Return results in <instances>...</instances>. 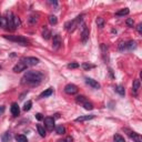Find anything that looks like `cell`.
<instances>
[{
	"mask_svg": "<svg viewBox=\"0 0 142 142\" xmlns=\"http://www.w3.org/2000/svg\"><path fill=\"white\" fill-rule=\"evenodd\" d=\"M43 73L41 71H27L23 77L21 78V84L22 85H28V87H36L39 85L43 80Z\"/></svg>",
	"mask_w": 142,
	"mask_h": 142,
	"instance_id": "cell-1",
	"label": "cell"
},
{
	"mask_svg": "<svg viewBox=\"0 0 142 142\" xmlns=\"http://www.w3.org/2000/svg\"><path fill=\"white\" fill-rule=\"evenodd\" d=\"M3 38L9 41H13V42L22 44V46H28L29 44V40L22 36H3Z\"/></svg>",
	"mask_w": 142,
	"mask_h": 142,
	"instance_id": "cell-2",
	"label": "cell"
},
{
	"mask_svg": "<svg viewBox=\"0 0 142 142\" xmlns=\"http://www.w3.org/2000/svg\"><path fill=\"white\" fill-rule=\"evenodd\" d=\"M82 18H83V16H79V17H77L74 20H72V21H68V22H66V25H65V27H66V29L68 30L69 32H72V31H74V29H76L78 26L80 25V22L82 21Z\"/></svg>",
	"mask_w": 142,
	"mask_h": 142,
	"instance_id": "cell-3",
	"label": "cell"
},
{
	"mask_svg": "<svg viewBox=\"0 0 142 142\" xmlns=\"http://www.w3.org/2000/svg\"><path fill=\"white\" fill-rule=\"evenodd\" d=\"M13 13L11 11H7L6 12V22H7V29L8 30H11V31H14L16 30V27L13 25Z\"/></svg>",
	"mask_w": 142,
	"mask_h": 142,
	"instance_id": "cell-4",
	"label": "cell"
},
{
	"mask_svg": "<svg viewBox=\"0 0 142 142\" xmlns=\"http://www.w3.org/2000/svg\"><path fill=\"white\" fill-rule=\"evenodd\" d=\"M20 61H22L27 67H33L39 63V59L36 57H26V58H21Z\"/></svg>",
	"mask_w": 142,
	"mask_h": 142,
	"instance_id": "cell-5",
	"label": "cell"
},
{
	"mask_svg": "<svg viewBox=\"0 0 142 142\" xmlns=\"http://www.w3.org/2000/svg\"><path fill=\"white\" fill-rule=\"evenodd\" d=\"M80 38H81V41L83 43L87 42V40L89 39V29L84 23H82V26H81V36H80Z\"/></svg>",
	"mask_w": 142,
	"mask_h": 142,
	"instance_id": "cell-6",
	"label": "cell"
},
{
	"mask_svg": "<svg viewBox=\"0 0 142 142\" xmlns=\"http://www.w3.org/2000/svg\"><path fill=\"white\" fill-rule=\"evenodd\" d=\"M44 128H46L48 131H52L54 128V118L48 117L44 119Z\"/></svg>",
	"mask_w": 142,
	"mask_h": 142,
	"instance_id": "cell-7",
	"label": "cell"
},
{
	"mask_svg": "<svg viewBox=\"0 0 142 142\" xmlns=\"http://www.w3.org/2000/svg\"><path fill=\"white\" fill-rule=\"evenodd\" d=\"M65 92L67 94H76L78 92V87L76 84H72V83H69L65 87Z\"/></svg>",
	"mask_w": 142,
	"mask_h": 142,
	"instance_id": "cell-8",
	"label": "cell"
},
{
	"mask_svg": "<svg viewBox=\"0 0 142 142\" xmlns=\"http://www.w3.org/2000/svg\"><path fill=\"white\" fill-rule=\"evenodd\" d=\"M62 43V40H61V37L59 35H56L53 36V40H52V47H53V49H59Z\"/></svg>",
	"mask_w": 142,
	"mask_h": 142,
	"instance_id": "cell-9",
	"label": "cell"
},
{
	"mask_svg": "<svg viewBox=\"0 0 142 142\" xmlns=\"http://www.w3.org/2000/svg\"><path fill=\"white\" fill-rule=\"evenodd\" d=\"M100 49H101V52H102V58L103 60L106 61V63L109 61V53H108V47L106 46L104 43H101V46H100Z\"/></svg>",
	"mask_w": 142,
	"mask_h": 142,
	"instance_id": "cell-10",
	"label": "cell"
},
{
	"mask_svg": "<svg viewBox=\"0 0 142 142\" xmlns=\"http://www.w3.org/2000/svg\"><path fill=\"white\" fill-rule=\"evenodd\" d=\"M125 131H128V136L131 138V139L134 141V142H142V137L140 136L139 133H137V132H133V131H129V130H127L125 129Z\"/></svg>",
	"mask_w": 142,
	"mask_h": 142,
	"instance_id": "cell-11",
	"label": "cell"
},
{
	"mask_svg": "<svg viewBox=\"0 0 142 142\" xmlns=\"http://www.w3.org/2000/svg\"><path fill=\"white\" fill-rule=\"evenodd\" d=\"M27 68H28V67L26 66L23 62H22V61H19L16 66L13 67V71H14L16 73H19V72H22V71H25Z\"/></svg>",
	"mask_w": 142,
	"mask_h": 142,
	"instance_id": "cell-12",
	"label": "cell"
},
{
	"mask_svg": "<svg viewBox=\"0 0 142 142\" xmlns=\"http://www.w3.org/2000/svg\"><path fill=\"white\" fill-rule=\"evenodd\" d=\"M85 83L89 84L90 87H92L93 89H100V83L98 81L91 79V78H87V79H85Z\"/></svg>",
	"mask_w": 142,
	"mask_h": 142,
	"instance_id": "cell-13",
	"label": "cell"
},
{
	"mask_svg": "<svg viewBox=\"0 0 142 142\" xmlns=\"http://www.w3.org/2000/svg\"><path fill=\"white\" fill-rule=\"evenodd\" d=\"M10 111H11V113H12L13 117H18V115H19V113H20V109H19V106H18V103L13 102L12 104H11Z\"/></svg>",
	"mask_w": 142,
	"mask_h": 142,
	"instance_id": "cell-14",
	"label": "cell"
},
{
	"mask_svg": "<svg viewBox=\"0 0 142 142\" xmlns=\"http://www.w3.org/2000/svg\"><path fill=\"white\" fill-rule=\"evenodd\" d=\"M141 87V82L139 79H137V80H134L133 81V85H132V91L134 94H138V91H139V89Z\"/></svg>",
	"mask_w": 142,
	"mask_h": 142,
	"instance_id": "cell-15",
	"label": "cell"
},
{
	"mask_svg": "<svg viewBox=\"0 0 142 142\" xmlns=\"http://www.w3.org/2000/svg\"><path fill=\"white\" fill-rule=\"evenodd\" d=\"M94 118V114H90V115H81V117L76 119V122H84L88 120H91V119Z\"/></svg>",
	"mask_w": 142,
	"mask_h": 142,
	"instance_id": "cell-16",
	"label": "cell"
},
{
	"mask_svg": "<svg viewBox=\"0 0 142 142\" xmlns=\"http://www.w3.org/2000/svg\"><path fill=\"white\" fill-rule=\"evenodd\" d=\"M129 12H130V10H129L128 8H123V9H121V10L117 11V12H115V16H117V17H123V16H127V14H129Z\"/></svg>",
	"mask_w": 142,
	"mask_h": 142,
	"instance_id": "cell-17",
	"label": "cell"
},
{
	"mask_svg": "<svg viewBox=\"0 0 142 142\" xmlns=\"http://www.w3.org/2000/svg\"><path fill=\"white\" fill-rule=\"evenodd\" d=\"M37 130H38V133L40 134V137H42V138L46 137V129H44L43 125L37 124Z\"/></svg>",
	"mask_w": 142,
	"mask_h": 142,
	"instance_id": "cell-18",
	"label": "cell"
},
{
	"mask_svg": "<svg viewBox=\"0 0 142 142\" xmlns=\"http://www.w3.org/2000/svg\"><path fill=\"white\" fill-rule=\"evenodd\" d=\"M137 48V43L136 41H129V42H125V49L129 50H133Z\"/></svg>",
	"mask_w": 142,
	"mask_h": 142,
	"instance_id": "cell-19",
	"label": "cell"
},
{
	"mask_svg": "<svg viewBox=\"0 0 142 142\" xmlns=\"http://www.w3.org/2000/svg\"><path fill=\"white\" fill-rule=\"evenodd\" d=\"M52 93H53V90H52V88H49V89H47L46 91H43L41 94L39 96V98H46V97H49L51 96Z\"/></svg>",
	"mask_w": 142,
	"mask_h": 142,
	"instance_id": "cell-20",
	"label": "cell"
},
{
	"mask_svg": "<svg viewBox=\"0 0 142 142\" xmlns=\"http://www.w3.org/2000/svg\"><path fill=\"white\" fill-rule=\"evenodd\" d=\"M87 101H88L87 98L83 97V96H78L77 98H76V102L77 103H80V104H83L84 102H87Z\"/></svg>",
	"mask_w": 142,
	"mask_h": 142,
	"instance_id": "cell-21",
	"label": "cell"
},
{
	"mask_svg": "<svg viewBox=\"0 0 142 142\" xmlns=\"http://www.w3.org/2000/svg\"><path fill=\"white\" fill-rule=\"evenodd\" d=\"M56 132H57V134H65L66 133V128L62 124L58 125L57 128H56Z\"/></svg>",
	"mask_w": 142,
	"mask_h": 142,
	"instance_id": "cell-22",
	"label": "cell"
},
{
	"mask_svg": "<svg viewBox=\"0 0 142 142\" xmlns=\"http://www.w3.org/2000/svg\"><path fill=\"white\" fill-rule=\"evenodd\" d=\"M50 36H51V31L50 30H48L47 28H44V30H43V32H42V37L46 40H49L50 39Z\"/></svg>",
	"mask_w": 142,
	"mask_h": 142,
	"instance_id": "cell-23",
	"label": "cell"
},
{
	"mask_svg": "<svg viewBox=\"0 0 142 142\" xmlns=\"http://www.w3.org/2000/svg\"><path fill=\"white\" fill-rule=\"evenodd\" d=\"M97 26L99 28H103L104 27V19L102 17H98L97 18Z\"/></svg>",
	"mask_w": 142,
	"mask_h": 142,
	"instance_id": "cell-24",
	"label": "cell"
},
{
	"mask_svg": "<svg viewBox=\"0 0 142 142\" xmlns=\"http://www.w3.org/2000/svg\"><path fill=\"white\" fill-rule=\"evenodd\" d=\"M16 140H17V142H28L27 137H25L23 134H19V136H16Z\"/></svg>",
	"mask_w": 142,
	"mask_h": 142,
	"instance_id": "cell-25",
	"label": "cell"
},
{
	"mask_svg": "<svg viewBox=\"0 0 142 142\" xmlns=\"http://www.w3.org/2000/svg\"><path fill=\"white\" fill-rule=\"evenodd\" d=\"M115 91H117L120 96H124V93H125L124 88H123L122 85H117V87H115Z\"/></svg>",
	"mask_w": 142,
	"mask_h": 142,
	"instance_id": "cell-26",
	"label": "cell"
},
{
	"mask_svg": "<svg viewBox=\"0 0 142 142\" xmlns=\"http://www.w3.org/2000/svg\"><path fill=\"white\" fill-rule=\"evenodd\" d=\"M113 140H114V142H125L124 138H123L122 136H120V134H115V136L113 137Z\"/></svg>",
	"mask_w": 142,
	"mask_h": 142,
	"instance_id": "cell-27",
	"label": "cell"
},
{
	"mask_svg": "<svg viewBox=\"0 0 142 142\" xmlns=\"http://www.w3.org/2000/svg\"><path fill=\"white\" fill-rule=\"evenodd\" d=\"M10 139H11V133H10V132H6V133L2 136V141H3V142H9Z\"/></svg>",
	"mask_w": 142,
	"mask_h": 142,
	"instance_id": "cell-28",
	"label": "cell"
},
{
	"mask_svg": "<svg viewBox=\"0 0 142 142\" xmlns=\"http://www.w3.org/2000/svg\"><path fill=\"white\" fill-rule=\"evenodd\" d=\"M49 22H50L51 25H57V23H58L57 17L53 16V14H50V16H49Z\"/></svg>",
	"mask_w": 142,
	"mask_h": 142,
	"instance_id": "cell-29",
	"label": "cell"
},
{
	"mask_svg": "<svg viewBox=\"0 0 142 142\" xmlns=\"http://www.w3.org/2000/svg\"><path fill=\"white\" fill-rule=\"evenodd\" d=\"M82 106H83V108H84L85 110H92V109H93V104H92L91 102H89V101L84 102L83 104H82Z\"/></svg>",
	"mask_w": 142,
	"mask_h": 142,
	"instance_id": "cell-30",
	"label": "cell"
},
{
	"mask_svg": "<svg viewBox=\"0 0 142 142\" xmlns=\"http://www.w3.org/2000/svg\"><path fill=\"white\" fill-rule=\"evenodd\" d=\"M82 68H83L84 70H90L92 68H94V66L90 65V63H88V62H83V63H82Z\"/></svg>",
	"mask_w": 142,
	"mask_h": 142,
	"instance_id": "cell-31",
	"label": "cell"
},
{
	"mask_svg": "<svg viewBox=\"0 0 142 142\" xmlns=\"http://www.w3.org/2000/svg\"><path fill=\"white\" fill-rule=\"evenodd\" d=\"M31 107H32V102L31 101H27L25 103V106H23V110L25 111H29L31 109Z\"/></svg>",
	"mask_w": 142,
	"mask_h": 142,
	"instance_id": "cell-32",
	"label": "cell"
},
{
	"mask_svg": "<svg viewBox=\"0 0 142 142\" xmlns=\"http://www.w3.org/2000/svg\"><path fill=\"white\" fill-rule=\"evenodd\" d=\"M125 23H127V26H128V27L132 28L133 26H134V21H133L132 18H128V19L125 20Z\"/></svg>",
	"mask_w": 142,
	"mask_h": 142,
	"instance_id": "cell-33",
	"label": "cell"
},
{
	"mask_svg": "<svg viewBox=\"0 0 142 142\" xmlns=\"http://www.w3.org/2000/svg\"><path fill=\"white\" fill-rule=\"evenodd\" d=\"M37 21H38V18H37V16H31L30 18H29V23H31V25H35Z\"/></svg>",
	"mask_w": 142,
	"mask_h": 142,
	"instance_id": "cell-34",
	"label": "cell"
},
{
	"mask_svg": "<svg viewBox=\"0 0 142 142\" xmlns=\"http://www.w3.org/2000/svg\"><path fill=\"white\" fill-rule=\"evenodd\" d=\"M13 25H14V27H16V28L20 26V19L18 17H16V16L13 17Z\"/></svg>",
	"mask_w": 142,
	"mask_h": 142,
	"instance_id": "cell-35",
	"label": "cell"
},
{
	"mask_svg": "<svg viewBox=\"0 0 142 142\" xmlns=\"http://www.w3.org/2000/svg\"><path fill=\"white\" fill-rule=\"evenodd\" d=\"M78 67H79V63H77V62H71L68 65V68L69 69H77Z\"/></svg>",
	"mask_w": 142,
	"mask_h": 142,
	"instance_id": "cell-36",
	"label": "cell"
},
{
	"mask_svg": "<svg viewBox=\"0 0 142 142\" xmlns=\"http://www.w3.org/2000/svg\"><path fill=\"white\" fill-rule=\"evenodd\" d=\"M125 49V42H121L120 43V46H119V50H124Z\"/></svg>",
	"mask_w": 142,
	"mask_h": 142,
	"instance_id": "cell-37",
	"label": "cell"
},
{
	"mask_svg": "<svg viewBox=\"0 0 142 142\" xmlns=\"http://www.w3.org/2000/svg\"><path fill=\"white\" fill-rule=\"evenodd\" d=\"M36 119H37V120H42V119H43V117H42V114H41V113H37L36 114Z\"/></svg>",
	"mask_w": 142,
	"mask_h": 142,
	"instance_id": "cell-38",
	"label": "cell"
},
{
	"mask_svg": "<svg viewBox=\"0 0 142 142\" xmlns=\"http://www.w3.org/2000/svg\"><path fill=\"white\" fill-rule=\"evenodd\" d=\"M137 29H138V32H139V33H142V23H139V25H138Z\"/></svg>",
	"mask_w": 142,
	"mask_h": 142,
	"instance_id": "cell-39",
	"label": "cell"
},
{
	"mask_svg": "<svg viewBox=\"0 0 142 142\" xmlns=\"http://www.w3.org/2000/svg\"><path fill=\"white\" fill-rule=\"evenodd\" d=\"M5 109H6L5 106H1V107H0V114H2V113H3V111H5Z\"/></svg>",
	"mask_w": 142,
	"mask_h": 142,
	"instance_id": "cell-40",
	"label": "cell"
},
{
	"mask_svg": "<svg viewBox=\"0 0 142 142\" xmlns=\"http://www.w3.org/2000/svg\"><path fill=\"white\" fill-rule=\"evenodd\" d=\"M50 3H51V5H54V6H58V2L57 1H52V0H50V1H49Z\"/></svg>",
	"mask_w": 142,
	"mask_h": 142,
	"instance_id": "cell-41",
	"label": "cell"
},
{
	"mask_svg": "<svg viewBox=\"0 0 142 142\" xmlns=\"http://www.w3.org/2000/svg\"><path fill=\"white\" fill-rule=\"evenodd\" d=\"M66 141H67V142H72V138H71V137H68V138L66 139Z\"/></svg>",
	"mask_w": 142,
	"mask_h": 142,
	"instance_id": "cell-42",
	"label": "cell"
},
{
	"mask_svg": "<svg viewBox=\"0 0 142 142\" xmlns=\"http://www.w3.org/2000/svg\"><path fill=\"white\" fill-rule=\"evenodd\" d=\"M54 118H56V119L60 118V115H59V113H56V114H54Z\"/></svg>",
	"mask_w": 142,
	"mask_h": 142,
	"instance_id": "cell-43",
	"label": "cell"
},
{
	"mask_svg": "<svg viewBox=\"0 0 142 142\" xmlns=\"http://www.w3.org/2000/svg\"><path fill=\"white\" fill-rule=\"evenodd\" d=\"M58 142H67V141H66V140H59Z\"/></svg>",
	"mask_w": 142,
	"mask_h": 142,
	"instance_id": "cell-44",
	"label": "cell"
},
{
	"mask_svg": "<svg viewBox=\"0 0 142 142\" xmlns=\"http://www.w3.org/2000/svg\"><path fill=\"white\" fill-rule=\"evenodd\" d=\"M0 17H1V16H0Z\"/></svg>",
	"mask_w": 142,
	"mask_h": 142,
	"instance_id": "cell-45",
	"label": "cell"
}]
</instances>
